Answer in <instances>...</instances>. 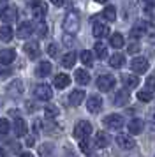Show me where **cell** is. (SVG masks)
Segmentation results:
<instances>
[{"instance_id":"14","label":"cell","mask_w":155,"mask_h":157,"mask_svg":"<svg viewBox=\"0 0 155 157\" xmlns=\"http://www.w3.org/2000/svg\"><path fill=\"white\" fill-rule=\"evenodd\" d=\"M25 53H27L30 58H37L39 57V53H41L39 44L35 43V41H28V43L25 44Z\"/></svg>"},{"instance_id":"2","label":"cell","mask_w":155,"mask_h":157,"mask_svg":"<svg viewBox=\"0 0 155 157\" xmlns=\"http://www.w3.org/2000/svg\"><path fill=\"white\" fill-rule=\"evenodd\" d=\"M104 125H106L108 129L118 131V129L123 127V117H122V115H116V113L108 115V117L104 118Z\"/></svg>"},{"instance_id":"9","label":"cell","mask_w":155,"mask_h":157,"mask_svg":"<svg viewBox=\"0 0 155 157\" xmlns=\"http://www.w3.org/2000/svg\"><path fill=\"white\" fill-rule=\"evenodd\" d=\"M16 16H18V11H16V7H11V6H6L0 11V18H2V21H6V23L16 20Z\"/></svg>"},{"instance_id":"36","label":"cell","mask_w":155,"mask_h":157,"mask_svg":"<svg viewBox=\"0 0 155 157\" xmlns=\"http://www.w3.org/2000/svg\"><path fill=\"white\" fill-rule=\"evenodd\" d=\"M127 51L132 55V53H138L139 51V44L136 43V41H130V44H129V48H127Z\"/></svg>"},{"instance_id":"3","label":"cell","mask_w":155,"mask_h":157,"mask_svg":"<svg viewBox=\"0 0 155 157\" xmlns=\"http://www.w3.org/2000/svg\"><path fill=\"white\" fill-rule=\"evenodd\" d=\"M92 132V124L86 120H81L76 124V127H74V138L78 140H81V138H88Z\"/></svg>"},{"instance_id":"29","label":"cell","mask_w":155,"mask_h":157,"mask_svg":"<svg viewBox=\"0 0 155 157\" xmlns=\"http://www.w3.org/2000/svg\"><path fill=\"white\" fill-rule=\"evenodd\" d=\"M81 62H83L86 67H92V65H93V55H92L88 50L81 51Z\"/></svg>"},{"instance_id":"31","label":"cell","mask_w":155,"mask_h":157,"mask_svg":"<svg viewBox=\"0 0 155 157\" xmlns=\"http://www.w3.org/2000/svg\"><path fill=\"white\" fill-rule=\"evenodd\" d=\"M102 16H104L108 21H115V20H116V11H115V7H113V6H108V7L104 9Z\"/></svg>"},{"instance_id":"48","label":"cell","mask_w":155,"mask_h":157,"mask_svg":"<svg viewBox=\"0 0 155 157\" xmlns=\"http://www.w3.org/2000/svg\"><path fill=\"white\" fill-rule=\"evenodd\" d=\"M95 2H108V0H95Z\"/></svg>"},{"instance_id":"4","label":"cell","mask_w":155,"mask_h":157,"mask_svg":"<svg viewBox=\"0 0 155 157\" xmlns=\"http://www.w3.org/2000/svg\"><path fill=\"white\" fill-rule=\"evenodd\" d=\"M115 83H116V79L113 78V76L102 74V76H99V79H97V88L102 90V92H109L113 86H115Z\"/></svg>"},{"instance_id":"16","label":"cell","mask_w":155,"mask_h":157,"mask_svg":"<svg viewBox=\"0 0 155 157\" xmlns=\"http://www.w3.org/2000/svg\"><path fill=\"white\" fill-rule=\"evenodd\" d=\"M85 99V92L83 90H72L69 95V102H70V106H79L81 102H83Z\"/></svg>"},{"instance_id":"8","label":"cell","mask_w":155,"mask_h":157,"mask_svg":"<svg viewBox=\"0 0 155 157\" xmlns=\"http://www.w3.org/2000/svg\"><path fill=\"white\" fill-rule=\"evenodd\" d=\"M30 34H34V25L30 21L21 23L20 27H18V30H16V36L20 37V39H27Z\"/></svg>"},{"instance_id":"32","label":"cell","mask_w":155,"mask_h":157,"mask_svg":"<svg viewBox=\"0 0 155 157\" xmlns=\"http://www.w3.org/2000/svg\"><path fill=\"white\" fill-rule=\"evenodd\" d=\"M58 108L56 106H51V104H48V106L44 108V117L46 118H55V117H58Z\"/></svg>"},{"instance_id":"12","label":"cell","mask_w":155,"mask_h":157,"mask_svg":"<svg viewBox=\"0 0 155 157\" xmlns=\"http://www.w3.org/2000/svg\"><path fill=\"white\" fill-rule=\"evenodd\" d=\"M146 30H148L146 21H143V20H139V21H138V23H136V25L132 27V30H130V36H132L134 39H138V37L145 36V34H146Z\"/></svg>"},{"instance_id":"27","label":"cell","mask_w":155,"mask_h":157,"mask_svg":"<svg viewBox=\"0 0 155 157\" xmlns=\"http://www.w3.org/2000/svg\"><path fill=\"white\" fill-rule=\"evenodd\" d=\"M138 99L143 101V102H148V101H152V99H153V90H150V88L139 90V92H138Z\"/></svg>"},{"instance_id":"26","label":"cell","mask_w":155,"mask_h":157,"mask_svg":"<svg viewBox=\"0 0 155 157\" xmlns=\"http://www.w3.org/2000/svg\"><path fill=\"white\" fill-rule=\"evenodd\" d=\"M0 39H2V41H6V43H9V41L13 39V29H11L9 25L0 27Z\"/></svg>"},{"instance_id":"39","label":"cell","mask_w":155,"mask_h":157,"mask_svg":"<svg viewBox=\"0 0 155 157\" xmlns=\"http://www.w3.org/2000/svg\"><path fill=\"white\" fill-rule=\"evenodd\" d=\"M48 53L51 55V57H55L56 55V44H49L48 46Z\"/></svg>"},{"instance_id":"49","label":"cell","mask_w":155,"mask_h":157,"mask_svg":"<svg viewBox=\"0 0 155 157\" xmlns=\"http://www.w3.org/2000/svg\"><path fill=\"white\" fill-rule=\"evenodd\" d=\"M88 157H97V155H93V154H92V155H88Z\"/></svg>"},{"instance_id":"28","label":"cell","mask_w":155,"mask_h":157,"mask_svg":"<svg viewBox=\"0 0 155 157\" xmlns=\"http://www.w3.org/2000/svg\"><path fill=\"white\" fill-rule=\"evenodd\" d=\"M123 43H125V41H123V36H122V34H113L111 39H109V44H111L113 48H122Z\"/></svg>"},{"instance_id":"5","label":"cell","mask_w":155,"mask_h":157,"mask_svg":"<svg viewBox=\"0 0 155 157\" xmlns=\"http://www.w3.org/2000/svg\"><path fill=\"white\" fill-rule=\"evenodd\" d=\"M35 95L41 101H49L53 97V90H51V86L48 83H41V85L35 86Z\"/></svg>"},{"instance_id":"24","label":"cell","mask_w":155,"mask_h":157,"mask_svg":"<svg viewBox=\"0 0 155 157\" xmlns=\"http://www.w3.org/2000/svg\"><path fill=\"white\" fill-rule=\"evenodd\" d=\"M76 64V53L74 51H69L67 55H63V58H62V65L63 67H72V65Z\"/></svg>"},{"instance_id":"37","label":"cell","mask_w":155,"mask_h":157,"mask_svg":"<svg viewBox=\"0 0 155 157\" xmlns=\"http://www.w3.org/2000/svg\"><path fill=\"white\" fill-rule=\"evenodd\" d=\"M37 34H39V36H41V37H44V36H46V34H48V27H46L44 23H41V25L37 27Z\"/></svg>"},{"instance_id":"45","label":"cell","mask_w":155,"mask_h":157,"mask_svg":"<svg viewBox=\"0 0 155 157\" xmlns=\"http://www.w3.org/2000/svg\"><path fill=\"white\" fill-rule=\"evenodd\" d=\"M27 145H34V138H27Z\"/></svg>"},{"instance_id":"20","label":"cell","mask_w":155,"mask_h":157,"mask_svg":"<svg viewBox=\"0 0 155 157\" xmlns=\"http://www.w3.org/2000/svg\"><path fill=\"white\" fill-rule=\"evenodd\" d=\"M74 76H76V81L79 85H88L90 83V74L85 71V69H78Z\"/></svg>"},{"instance_id":"34","label":"cell","mask_w":155,"mask_h":157,"mask_svg":"<svg viewBox=\"0 0 155 157\" xmlns=\"http://www.w3.org/2000/svg\"><path fill=\"white\" fill-rule=\"evenodd\" d=\"M9 122L6 120V118H0V134H7L9 132Z\"/></svg>"},{"instance_id":"7","label":"cell","mask_w":155,"mask_h":157,"mask_svg":"<svg viewBox=\"0 0 155 157\" xmlns=\"http://www.w3.org/2000/svg\"><path fill=\"white\" fill-rule=\"evenodd\" d=\"M86 108H88L90 113H99L100 108H102V99L99 95H90L88 101H86Z\"/></svg>"},{"instance_id":"21","label":"cell","mask_w":155,"mask_h":157,"mask_svg":"<svg viewBox=\"0 0 155 157\" xmlns=\"http://www.w3.org/2000/svg\"><path fill=\"white\" fill-rule=\"evenodd\" d=\"M108 145H109V136L106 134V132H97V136H95V147L106 148Z\"/></svg>"},{"instance_id":"41","label":"cell","mask_w":155,"mask_h":157,"mask_svg":"<svg viewBox=\"0 0 155 157\" xmlns=\"http://www.w3.org/2000/svg\"><path fill=\"white\" fill-rule=\"evenodd\" d=\"M51 2L55 4L56 7H62V6H65V2H67V0H51Z\"/></svg>"},{"instance_id":"18","label":"cell","mask_w":155,"mask_h":157,"mask_svg":"<svg viewBox=\"0 0 155 157\" xmlns=\"http://www.w3.org/2000/svg\"><path fill=\"white\" fill-rule=\"evenodd\" d=\"M46 13H48V7H46L44 2H39V4L34 6V18L35 20H42L46 16Z\"/></svg>"},{"instance_id":"15","label":"cell","mask_w":155,"mask_h":157,"mask_svg":"<svg viewBox=\"0 0 155 157\" xmlns=\"http://www.w3.org/2000/svg\"><path fill=\"white\" fill-rule=\"evenodd\" d=\"M129 97H130L129 95V90H125V88L123 90H118V92L115 94V104L116 106H125L127 102H129Z\"/></svg>"},{"instance_id":"30","label":"cell","mask_w":155,"mask_h":157,"mask_svg":"<svg viewBox=\"0 0 155 157\" xmlns=\"http://www.w3.org/2000/svg\"><path fill=\"white\" fill-rule=\"evenodd\" d=\"M49 72H51V64L49 62H41L39 67H37V74L39 76H48Z\"/></svg>"},{"instance_id":"1","label":"cell","mask_w":155,"mask_h":157,"mask_svg":"<svg viewBox=\"0 0 155 157\" xmlns=\"http://www.w3.org/2000/svg\"><path fill=\"white\" fill-rule=\"evenodd\" d=\"M63 30L67 34H76L79 30V20H78V14L76 13H69L63 20Z\"/></svg>"},{"instance_id":"44","label":"cell","mask_w":155,"mask_h":157,"mask_svg":"<svg viewBox=\"0 0 155 157\" xmlns=\"http://www.w3.org/2000/svg\"><path fill=\"white\" fill-rule=\"evenodd\" d=\"M20 157H34V154H30V152H23Z\"/></svg>"},{"instance_id":"35","label":"cell","mask_w":155,"mask_h":157,"mask_svg":"<svg viewBox=\"0 0 155 157\" xmlns=\"http://www.w3.org/2000/svg\"><path fill=\"white\" fill-rule=\"evenodd\" d=\"M79 148H81V152H85V154H88V152H90V143H88V140H86V138H81Z\"/></svg>"},{"instance_id":"42","label":"cell","mask_w":155,"mask_h":157,"mask_svg":"<svg viewBox=\"0 0 155 157\" xmlns=\"http://www.w3.org/2000/svg\"><path fill=\"white\" fill-rule=\"evenodd\" d=\"M27 2H28V6H32V7H34L35 4H39L41 0H27Z\"/></svg>"},{"instance_id":"22","label":"cell","mask_w":155,"mask_h":157,"mask_svg":"<svg viewBox=\"0 0 155 157\" xmlns=\"http://www.w3.org/2000/svg\"><path fill=\"white\" fill-rule=\"evenodd\" d=\"M70 83V78L67 74H56L55 76V86L56 88H65V86H69Z\"/></svg>"},{"instance_id":"25","label":"cell","mask_w":155,"mask_h":157,"mask_svg":"<svg viewBox=\"0 0 155 157\" xmlns=\"http://www.w3.org/2000/svg\"><path fill=\"white\" fill-rule=\"evenodd\" d=\"M122 79H123V85H125L127 88H134V86L139 85V79H138V76H132V74H125Z\"/></svg>"},{"instance_id":"19","label":"cell","mask_w":155,"mask_h":157,"mask_svg":"<svg viewBox=\"0 0 155 157\" xmlns=\"http://www.w3.org/2000/svg\"><path fill=\"white\" fill-rule=\"evenodd\" d=\"M27 132V124L23 118H14V134L16 136H25Z\"/></svg>"},{"instance_id":"11","label":"cell","mask_w":155,"mask_h":157,"mask_svg":"<svg viewBox=\"0 0 155 157\" xmlns=\"http://www.w3.org/2000/svg\"><path fill=\"white\" fill-rule=\"evenodd\" d=\"M130 69H132L134 72H145L148 69V60L143 58V57L134 58L132 62H130Z\"/></svg>"},{"instance_id":"46","label":"cell","mask_w":155,"mask_h":157,"mask_svg":"<svg viewBox=\"0 0 155 157\" xmlns=\"http://www.w3.org/2000/svg\"><path fill=\"white\" fill-rule=\"evenodd\" d=\"M146 4H150V6H155V0H145Z\"/></svg>"},{"instance_id":"6","label":"cell","mask_w":155,"mask_h":157,"mask_svg":"<svg viewBox=\"0 0 155 157\" xmlns=\"http://www.w3.org/2000/svg\"><path fill=\"white\" fill-rule=\"evenodd\" d=\"M116 145L122 147L123 150H130L136 147V141L132 140V136H129V134H118L116 136Z\"/></svg>"},{"instance_id":"13","label":"cell","mask_w":155,"mask_h":157,"mask_svg":"<svg viewBox=\"0 0 155 157\" xmlns=\"http://www.w3.org/2000/svg\"><path fill=\"white\" fill-rule=\"evenodd\" d=\"M129 132H132V134H141L143 132V129H145V122L143 118H132V120L129 122Z\"/></svg>"},{"instance_id":"40","label":"cell","mask_w":155,"mask_h":157,"mask_svg":"<svg viewBox=\"0 0 155 157\" xmlns=\"http://www.w3.org/2000/svg\"><path fill=\"white\" fill-rule=\"evenodd\" d=\"M11 74V69H4V71H0V78L4 79V78H7Z\"/></svg>"},{"instance_id":"33","label":"cell","mask_w":155,"mask_h":157,"mask_svg":"<svg viewBox=\"0 0 155 157\" xmlns=\"http://www.w3.org/2000/svg\"><path fill=\"white\" fill-rule=\"evenodd\" d=\"M95 55H97L99 58H106V55H108V51H106V46L102 43H95Z\"/></svg>"},{"instance_id":"43","label":"cell","mask_w":155,"mask_h":157,"mask_svg":"<svg viewBox=\"0 0 155 157\" xmlns=\"http://www.w3.org/2000/svg\"><path fill=\"white\" fill-rule=\"evenodd\" d=\"M0 157H9V155H7V152L2 148V147H0Z\"/></svg>"},{"instance_id":"17","label":"cell","mask_w":155,"mask_h":157,"mask_svg":"<svg viewBox=\"0 0 155 157\" xmlns=\"http://www.w3.org/2000/svg\"><path fill=\"white\" fill-rule=\"evenodd\" d=\"M108 34H109V27L108 25H104V23H95L93 25V36L95 37L100 39V37H106Z\"/></svg>"},{"instance_id":"23","label":"cell","mask_w":155,"mask_h":157,"mask_svg":"<svg viewBox=\"0 0 155 157\" xmlns=\"http://www.w3.org/2000/svg\"><path fill=\"white\" fill-rule=\"evenodd\" d=\"M123 62H125V57H123L122 53H115V55L109 58V65L115 67V69H120V67L123 65Z\"/></svg>"},{"instance_id":"47","label":"cell","mask_w":155,"mask_h":157,"mask_svg":"<svg viewBox=\"0 0 155 157\" xmlns=\"http://www.w3.org/2000/svg\"><path fill=\"white\" fill-rule=\"evenodd\" d=\"M4 7H6V4H4V0H0V11H2Z\"/></svg>"},{"instance_id":"10","label":"cell","mask_w":155,"mask_h":157,"mask_svg":"<svg viewBox=\"0 0 155 157\" xmlns=\"http://www.w3.org/2000/svg\"><path fill=\"white\" fill-rule=\"evenodd\" d=\"M16 58V51L11 50V48H6V50H0V64L2 65H9L11 62H14Z\"/></svg>"},{"instance_id":"38","label":"cell","mask_w":155,"mask_h":157,"mask_svg":"<svg viewBox=\"0 0 155 157\" xmlns=\"http://www.w3.org/2000/svg\"><path fill=\"white\" fill-rule=\"evenodd\" d=\"M148 124H150V127L155 131V111H150V113H148Z\"/></svg>"}]
</instances>
